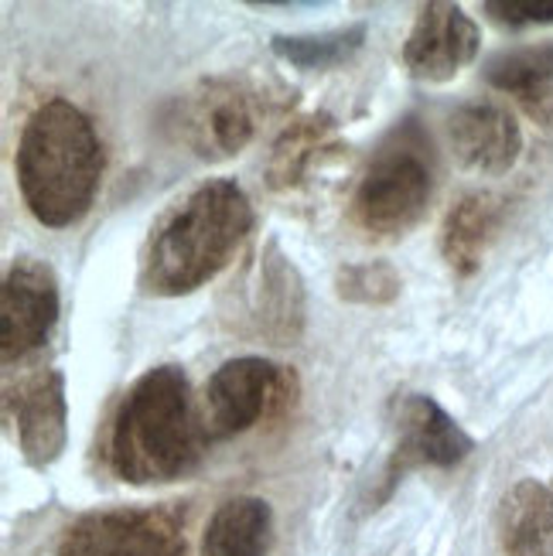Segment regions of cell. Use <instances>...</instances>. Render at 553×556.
I'll return each instance as SVG.
<instances>
[{
  "label": "cell",
  "mask_w": 553,
  "mask_h": 556,
  "mask_svg": "<svg viewBox=\"0 0 553 556\" xmlns=\"http://www.w3.org/2000/svg\"><path fill=\"white\" fill-rule=\"evenodd\" d=\"M205 444V420L196 414L185 372L178 366H154L113 409L106 465L127 485H164L196 471Z\"/></svg>",
  "instance_id": "obj_1"
},
{
  "label": "cell",
  "mask_w": 553,
  "mask_h": 556,
  "mask_svg": "<svg viewBox=\"0 0 553 556\" xmlns=\"http://www.w3.org/2000/svg\"><path fill=\"white\" fill-rule=\"evenodd\" d=\"M253 229V205L232 178H209L175 202L151 229L140 256V287L181 298L219 277Z\"/></svg>",
  "instance_id": "obj_2"
},
{
  "label": "cell",
  "mask_w": 553,
  "mask_h": 556,
  "mask_svg": "<svg viewBox=\"0 0 553 556\" xmlns=\"http://www.w3.org/2000/svg\"><path fill=\"white\" fill-rule=\"evenodd\" d=\"M14 172L21 199L41 226H76L103 178V143L92 119L62 96L45 100L24 119Z\"/></svg>",
  "instance_id": "obj_3"
},
{
  "label": "cell",
  "mask_w": 553,
  "mask_h": 556,
  "mask_svg": "<svg viewBox=\"0 0 553 556\" xmlns=\"http://www.w3.org/2000/svg\"><path fill=\"white\" fill-rule=\"evenodd\" d=\"M438 188L435 140L417 116H403L379 137L349 202V219L369 239L411 232Z\"/></svg>",
  "instance_id": "obj_4"
},
{
  "label": "cell",
  "mask_w": 553,
  "mask_h": 556,
  "mask_svg": "<svg viewBox=\"0 0 553 556\" xmlns=\"http://www.w3.org/2000/svg\"><path fill=\"white\" fill-rule=\"evenodd\" d=\"M274 106L271 89L253 76H212L175 96L164 127L199 161H226L250 148Z\"/></svg>",
  "instance_id": "obj_5"
},
{
  "label": "cell",
  "mask_w": 553,
  "mask_h": 556,
  "mask_svg": "<svg viewBox=\"0 0 553 556\" xmlns=\"http://www.w3.org/2000/svg\"><path fill=\"white\" fill-rule=\"evenodd\" d=\"M298 396V376L263 355L223 362L202 390V420L209 441H229L280 414Z\"/></svg>",
  "instance_id": "obj_6"
},
{
  "label": "cell",
  "mask_w": 553,
  "mask_h": 556,
  "mask_svg": "<svg viewBox=\"0 0 553 556\" xmlns=\"http://www.w3.org/2000/svg\"><path fill=\"white\" fill-rule=\"evenodd\" d=\"M55 556H185V519L172 505H116L68 522Z\"/></svg>",
  "instance_id": "obj_7"
},
{
  "label": "cell",
  "mask_w": 553,
  "mask_h": 556,
  "mask_svg": "<svg viewBox=\"0 0 553 556\" xmlns=\"http://www.w3.org/2000/svg\"><path fill=\"white\" fill-rule=\"evenodd\" d=\"M397 444L373 502L390 498V492L417 468H454L475 451V441L462 430L448 409L427 393H403L393 400Z\"/></svg>",
  "instance_id": "obj_8"
},
{
  "label": "cell",
  "mask_w": 553,
  "mask_h": 556,
  "mask_svg": "<svg viewBox=\"0 0 553 556\" xmlns=\"http://www.w3.org/2000/svg\"><path fill=\"white\" fill-rule=\"evenodd\" d=\"M59 277L45 260L17 256L0 287V355L4 362L28 358L45 349L59 321Z\"/></svg>",
  "instance_id": "obj_9"
},
{
  "label": "cell",
  "mask_w": 553,
  "mask_h": 556,
  "mask_svg": "<svg viewBox=\"0 0 553 556\" xmlns=\"http://www.w3.org/2000/svg\"><path fill=\"white\" fill-rule=\"evenodd\" d=\"M4 420L14 430V441L24 462L35 468L55 465L68 441V403L65 376L59 369H38L17 386L4 390Z\"/></svg>",
  "instance_id": "obj_10"
},
{
  "label": "cell",
  "mask_w": 553,
  "mask_h": 556,
  "mask_svg": "<svg viewBox=\"0 0 553 556\" xmlns=\"http://www.w3.org/2000/svg\"><path fill=\"white\" fill-rule=\"evenodd\" d=\"M478 24L458 4H424L403 41V65L420 83H448L475 62Z\"/></svg>",
  "instance_id": "obj_11"
},
{
  "label": "cell",
  "mask_w": 553,
  "mask_h": 556,
  "mask_svg": "<svg viewBox=\"0 0 553 556\" xmlns=\"http://www.w3.org/2000/svg\"><path fill=\"white\" fill-rule=\"evenodd\" d=\"M307 325V294L301 270L280 250L277 239H267L256 260L250 287V328L271 345H298Z\"/></svg>",
  "instance_id": "obj_12"
},
{
  "label": "cell",
  "mask_w": 553,
  "mask_h": 556,
  "mask_svg": "<svg viewBox=\"0 0 553 556\" xmlns=\"http://www.w3.org/2000/svg\"><path fill=\"white\" fill-rule=\"evenodd\" d=\"M448 137L454 157L478 175H506L523 151L516 116L489 100H472L454 110L448 116Z\"/></svg>",
  "instance_id": "obj_13"
},
{
  "label": "cell",
  "mask_w": 553,
  "mask_h": 556,
  "mask_svg": "<svg viewBox=\"0 0 553 556\" xmlns=\"http://www.w3.org/2000/svg\"><path fill=\"white\" fill-rule=\"evenodd\" d=\"M499 543L506 556H553V481L523 478L502 495Z\"/></svg>",
  "instance_id": "obj_14"
},
{
  "label": "cell",
  "mask_w": 553,
  "mask_h": 556,
  "mask_svg": "<svg viewBox=\"0 0 553 556\" xmlns=\"http://www.w3.org/2000/svg\"><path fill=\"white\" fill-rule=\"evenodd\" d=\"M502 215H506V202L489 191H472L448 212L441 229V256L454 277L465 280L482 267L492 236L502 226Z\"/></svg>",
  "instance_id": "obj_15"
},
{
  "label": "cell",
  "mask_w": 553,
  "mask_h": 556,
  "mask_svg": "<svg viewBox=\"0 0 553 556\" xmlns=\"http://www.w3.org/2000/svg\"><path fill=\"white\" fill-rule=\"evenodd\" d=\"M486 83L513 96L540 119L553 116V41L499 52L486 62Z\"/></svg>",
  "instance_id": "obj_16"
},
{
  "label": "cell",
  "mask_w": 553,
  "mask_h": 556,
  "mask_svg": "<svg viewBox=\"0 0 553 556\" xmlns=\"http://www.w3.org/2000/svg\"><path fill=\"white\" fill-rule=\"evenodd\" d=\"M274 516L271 505L256 495L226 498L212 513L199 556H267Z\"/></svg>",
  "instance_id": "obj_17"
},
{
  "label": "cell",
  "mask_w": 553,
  "mask_h": 556,
  "mask_svg": "<svg viewBox=\"0 0 553 556\" xmlns=\"http://www.w3.org/2000/svg\"><path fill=\"white\" fill-rule=\"evenodd\" d=\"M335 134V116L328 113H307L298 116L284 127V134L274 140V151L267 161V181L271 188H298L304 175L311 172V164L328 148V140Z\"/></svg>",
  "instance_id": "obj_18"
},
{
  "label": "cell",
  "mask_w": 553,
  "mask_h": 556,
  "mask_svg": "<svg viewBox=\"0 0 553 556\" xmlns=\"http://www.w3.org/2000/svg\"><path fill=\"white\" fill-rule=\"evenodd\" d=\"M366 45V24H345V28L315 31V35H274V55L304 72H325L345 65L359 48Z\"/></svg>",
  "instance_id": "obj_19"
},
{
  "label": "cell",
  "mask_w": 553,
  "mask_h": 556,
  "mask_svg": "<svg viewBox=\"0 0 553 556\" xmlns=\"http://www.w3.org/2000/svg\"><path fill=\"white\" fill-rule=\"evenodd\" d=\"M403 280L387 260H366V263H345L335 274V294L345 304L363 307H387L400 298Z\"/></svg>",
  "instance_id": "obj_20"
},
{
  "label": "cell",
  "mask_w": 553,
  "mask_h": 556,
  "mask_svg": "<svg viewBox=\"0 0 553 556\" xmlns=\"http://www.w3.org/2000/svg\"><path fill=\"white\" fill-rule=\"evenodd\" d=\"M486 14L510 28H526V24H550L553 4H519V0H489Z\"/></svg>",
  "instance_id": "obj_21"
}]
</instances>
